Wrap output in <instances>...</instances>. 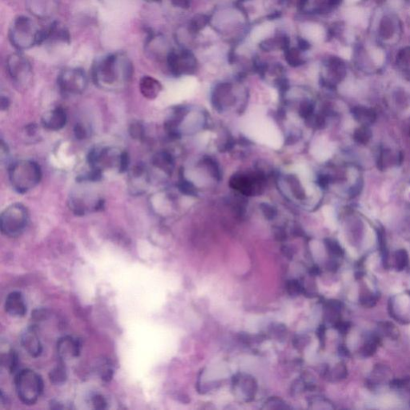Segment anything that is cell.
<instances>
[{"mask_svg":"<svg viewBox=\"0 0 410 410\" xmlns=\"http://www.w3.org/2000/svg\"><path fill=\"white\" fill-rule=\"evenodd\" d=\"M346 15H347L348 20L354 23H359L364 18V15H363L362 10L358 8L350 9L347 11Z\"/></svg>","mask_w":410,"mask_h":410,"instance_id":"22","label":"cell"},{"mask_svg":"<svg viewBox=\"0 0 410 410\" xmlns=\"http://www.w3.org/2000/svg\"><path fill=\"white\" fill-rule=\"evenodd\" d=\"M66 378H67V374H66L65 368L63 367V364L57 366L56 368H54L50 372V379L55 384L64 382Z\"/></svg>","mask_w":410,"mask_h":410,"instance_id":"18","label":"cell"},{"mask_svg":"<svg viewBox=\"0 0 410 410\" xmlns=\"http://www.w3.org/2000/svg\"><path fill=\"white\" fill-rule=\"evenodd\" d=\"M45 29L39 27L33 19L20 15L15 18L9 28L8 38L12 46L18 51H26L41 45Z\"/></svg>","mask_w":410,"mask_h":410,"instance_id":"2","label":"cell"},{"mask_svg":"<svg viewBox=\"0 0 410 410\" xmlns=\"http://www.w3.org/2000/svg\"><path fill=\"white\" fill-rule=\"evenodd\" d=\"M21 345L32 358H38L43 352L42 344L40 342L35 326L26 329L21 336Z\"/></svg>","mask_w":410,"mask_h":410,"instance_id":"12","label":"cell"},{"mask_svg":"<svg viewBox=\"0 0 410 410\" xmlns=\"http://www.w3.org/2000/svg\"><path fill=\"white\" fill-rule=\"evenodd\" d=\"M140 93L147 99H154L161 91L160 83L152 76H143L139 81Z\"/></svg>","mask_w":410,"mask_h":410,"instance_id":"16","label":"cell"},{"mask_svg":"<svg viewBox=\"0 0 410 410\" xmlns=\"http://www.w3.org/2000/svg\"><path fill=\"white\" fill-rule=\"evenodd\" d=\"M261 209L263 211L265 217L268 220H273L276 216V210L273 207L268 204H263L261 205Z\"/></svg>","mask_w":410,"mask_h":410,"instance_id":"27","label":"cell"},{"mask_svg":"<svg viewBox=\"0 0 410 410\" xmlns=\"http://www.w3.org/2000/svg\"><path fill=\"white\" fill-rule=\"evenodd\" d=\"M167 63L171 72L177 76L192 73L196 68V59L187 50L170 51Z\"/></svg>","mask_w":410,"mask_h":410,"instance_id":"8","label":"cell"},{"mask_svg":"<svg viewBox=\"0 0 410 410\" xmlns=\"http://www.w3.org/2000/svg\"><path fill=\"white\" fill-rule=\"evenodd\" d=\"M27 6L32 15L40 19L51 18L58 9V0H27Z\"/></svg>","mask_w":410,"mask_h":410,"instance_id":"11","label":"cell"},{"mask_svg":"<svg viewBox=\"0 0 410 410\" xmlns=\"http://www.w3.org/2000/svg\"><path fill=\"white\" fill-rule=\"evenodd\" d=\"M345 1L349 3H353V2H358L359 0H345Z\"/></svg>","mask_w":410,"mask_h":410,"instance_id":"38","label":"cell"},{"mask_svg":"<svg viewBox=\"0 0 410 410\" xmlns=\"http://www.w3.org/2000/svg\"><path fill=\"white\" fill-rule=\"evenodd\" d=\"M92 403L96 409H105L107 405L105 399L100 395L94 396L92 398Z\"/></svg>","mask_w":410,"mask_h":410,"instance_id":"31","label":"cell"},{"mask_svg":"<svg viewBox=\"0 0 410 410\" xmlns=\"http://www.w3.org/2000/svg\"><path fill=\"white\" fill-rule=\"evenodd\" d=\"M59 90L65 95H77L85 92L88 77L84 70L68 68L60 72L57 79Z\"/></svg>","mask_w":410,"mask_h":410,"instance_id":"7","label":"cell"},{"mask_svg":"<svg viewBox=\"0 0 410 410\" xmlns=\"http://www.w3.org/2000/svg\"><path fill=\"white\" fill-rule=\"evenodd\" d=\"M145 1H147V2H158V1H160V0H145Z\"/></svg>","mask_w":410,"mask_h":410,"instance_id":"39","label":"cell"},{"mask_svg":"<svg viewBox=\"0 0 410 410\" xmlns=\"http://www.w3.org/2000/svg\"><path fill=\"white\" fill-rule=\"evenodd\" d=\"M67 121V112L61 107H55L49 111L42 118L43 126L50 131L61 130L65 126Z\"/></svg>","mask_w":410,"mask_h":410,"instance_id":"13","label":"cell"},{"mask_svg":"<svg viewBox=\"0 0 410 410\" xmlns=\"http://www.w3.org/2000/svg\"><path fill=\"white\" fill-rule=\"evenodd\" d=\"M75 135L77 139H85L88 137V131L81 124H76L75 128Z\"/></svg>","mask_w":410,"mask_h":410,"instance_id":"29","label":"cell"},{"mask_svg":"<svg viewBox=\"0 0 410 410\" xmlns=\"http://www.w3.org/2000/svg\"><path fill=\"white\" fill-rule=\"evenodd\" d=\"M179 187L181 192L183 194H186V195L194 196V195H196V190H195L194 186L190 182L185 181L184 179L181 180Z\"/></svg>","mask_w":410,"mask_h":410,"instance_id":"24","label":"cell"},{"mask_svg":"<svg viewBox=\"0 0 410 410\" xmlns=\"http://www.w3.org/2000/svg\"><path fill=\"white\" fill-rule=\"evenodd\" d=\"M133 63L122 51L111 53L98 59L93 65V82L107 91H119L126 89L133 79Z\"/></svg>","mask_w":410,"mask_h":410,"instance_id":"1","label":"cell"},{"mask_svg":"<svg viewBox=\"0 0 410 410\" xmlns=\"http://www.w3.org/2000/svg\"><path fill=\"white\" fill-rule=\"evenodd\" d=\"M150 183L148 171L143 164H139L131 170L129 178V187L132 193L140 195L145 192Z\"/></svg>","mask_w":410,"mask_h":410,"instance_id":"9","label":"cell"},{"mask_svg":"<svg viewBox=\"0 0 410 410\" xmlns=\"http://www.w3.org/2000/svg\"><path fill=\"white\" fill-rule=\"evenodd\" d=\"M408 264V256L405 251H399L397 253V265L400 270H403Z\"/></svg>","mask_w":410,"mask_h":410,"instance_id":"26","label":"cell"},{"mask_svg":"<svg viewBox=\"0 0 410 410\" xmlns=\"http://www.w3.org/2000/svg\"><path fill=\"white\" fill-rule=\"evenodd\" d=\"M341 54H342L343 56L345 57V58H349L351 55V51L349 49L345 48L343 50Z\"/></svg>","mask_w":410,"mask_h":410,"instance_id":"37","label":"cell"},{"mask_svg":"<svg viewBox=\"0 0 410 410\" xmlns=\"http://www.w3.org/2000/svg\"><path fill=\"white\" fill-rule=\"evenodd\" d=\"M8 99H6V97H2V99H1V107H2V110L6 109L8 107Z\"/></svg>","mask_w":410,"mask_h":410,"instance_id":"36","label":"cell"},{"mask_svg":"<svg viewBox=\"0 0 410 410\" xmlns=\"http://www.w3.org/2000/svg\"><path fill=\"white\" fill-rule=\"evenodd\" d=\"M288 290L290 294H294V293L297 294V293H301L303 291V288L298 281L292 280V281L288 283Z\"/></svg>","mask_w":410,"mask_h":410,"instance_id":"28","label":"cell"},{"mask_svg":"<svg viewBox=\"0 0 410 410\" xmlns=\"http://www.w3.org/2000/svg\"><path fill=\"white\" fill-rule=\"evenodd\" d=\"M29 221L28 208L23 204H13L1 214V231L8 237H17L23 233Z\"/></svg>","mask_w":410,"mask_h":410,"instance_id":"5","label":"cell"},{"mask_svg":"<svg viewBox=\"0 0 410 410\" xmlns=\"http://www.w3.org/2000/svg\"><path fill=\"white\" fill-rule=\"evenodd\" d=\"M372 59L374 60L375 63L377 64H381L384 61V53L380 50H376V51L372 52Z\"/></svg>","mask_w":410,"mask_h":410,"instance_id":"33","label":"cell"},{"mask_svg":"<svg viewBox=\"0 0 410 410\" xmlns=\"http://www.w3.org/2000/svg\"><path fill=\"white\" fill-rule=\"evenodd\" d=\"M173 6L186 8L189 6V0H171Z\"/></svg>","mask_w":410,"mask_h":410,"instance_id":"34","label":"cell"},{"mask_svg":"<svg viewBox=\"0 0 410 410\" xmlns=\"http://www.w3.org/2000/svg\"><path fill=\"white\" fill-rule=\"evenodd\" d=\"M70 40H71V36L65 26L59 22H54L49 26L48 28L45 29L42 45L43 44L69 45Z\"/></svg>","mask_w":410,"mask_h":410,"instance_id":"10","label":"cell"},{"mask_svg":"<svg viewBox=\"0 0 410 410\" xmlns=\"http://www.w3.org/2000/svg\"><path fill=\"white\" fill-rule=\"evenodd\" d=\"M6 70L15 86L25 89L33 78V69L29 59L19 52L12 53L6 59Z\"/></svg>","mask_w":410,"mask_h":410,"instance_id":"6","label":"cell"},{"mask_svg":"<svg viewBox=\"0 0 410 410\" xmlns=\"http://www.w3.org/2000/svg\"><path fill=\"white\" fill-rule=\"evenodd\" d=\"M375 350H376V344L374 342H372L366 345L365 348H364V354L366 355H371V354H373Z\"/></svg>","mask_w":410,"mask_h":410,"instance_id":"35","label":"cell"},{"mask_svg":"<svg viewBox=\"0 0 410 410\" xmlns=\"http://www.w3.org/2000/svg\"><path fill=\"white\" fill-rule=\"evenodd\" d=\"M15 385L18 398L24 405H34L44 390L42 377L36 371L22 369L16 373Z\"/></svg>","mask_w":410,"mask_h":410,"instance_id":"4","label":"cell"},{"mask_svg":"<svg viewBox=\"0 0 410 410\" xmlns=\"http://www.w3.org/2000/svg\"><path fill=\"white\" fill-rule=\"evenodd\" d=\"M18 364H19V357L15 352L11 350L9 355L6 357V365L8 367L10 372H15L17 369Z\"/></svg>","mask_w":410,"mask_h":410,"instance_id":"21","label":"cell"},{"mask_svg":"<svg viewBox=\"0 0 410 410\" xmlns=\"http://www.w3.org/2000/svg\"><path fill=\"white\" fill-rule=\"evenodd\" d=\"M208 18L205 17L204 15H200L191 22L189 25V30L191 32H198L199 30L204 28V26L208 23Z\"/></svg>","mask_w":410,"mask_h":410,"instance_id":"20","label":"cell"},{"mask_svg":"<svg viewBox=\"0 0 410 410\" xmlns=\"http://www.w3.org/2000/svg\"><path fill=\"white\" fill-rule=\"evenodd\" d=\"M8 176L14 190L18 193L25 194L40 183L42 170L33 160H18L9 167Z\"/></svg>","mask_w":410,"mask_h":410,"instance_id":"3","label":"cell"},{"mask_svg":"<svg viewBox=\"0 0 410 410\" xmlns=\"http://www.w3.org/2000/svg\"><path fill=\"white\" fill-rule=\"evenodd\" d=\"M5 310L9 315L21 318L27 313V305L21 292L15 291L7 296L5 302Z\"/></svg>","mask_w":410,"mask_h":410,"instance_id":"15","label":"cell"},{"mask_svg":"<svg viewBox=\"0 0 410 410\" xmlns=\"http://www.w3.org/2000/svg\"><path fill=\"white\" fill-rule=\"evenodd\" d=\"M129 131H130L129 133H130L131 136L134 139H140L143 138V136H144V129H143L142 124H139V123H134V124L131 125Z\"/></svg>","mask_w":410,"mask_h":410,"instance_id":"23","label":"cell"},{"mask_svg":"<svg viewBox=\"0 0 410 410\" xmlns=\"http://www.w3.org/2000/svg\"><path fill=\"white\" fill-rule=\"evenodd\" d=\"M99 372L102 380L109 381L112 378V375H113V370L109 362L107 361L101 362V364H99Z\"/></svg>","mask_w":410,"mask_h":410,"instance_id":"19","label":"cell"},{"mask_svg":"<svg viewBox=\"0 0 410 410\" xmlns=\"http://www.w3.org/2000/svg\"><path fill=\"white\" fill-rule=\"evenodd\" d=\"M152 164L156 169L162 170L164 173H170L174 167V160L169 152H161L155 155Z\"/></svg>","mask_w":410,"mask_h":410,"instance_id":"17","label":"cell"},{"mask_svg":"<svg viewBox=\"0 0 410 410\" xmlns=\"http://www.w3.org/2000/svg\"><path fill=\"white\" fill-rule=\"evenodd\" d=\"M80 349L81 343L78 339H75L69 336L62 337L57 343V353L59 359L62 361L78 357Z\"/></svg>","mask_w":410,"mask_h":410,"instance_id":"14","label":"cell"},{"mask_svg":"<svg viewBox=\"0 0 410 410\" xmlns=\"http://www.w3.org/2000/svg\"><path fill=\"white\" fill-rule=\"evenodd\" d=\"M287 60L292 66H298L302 63L301 57L299 55L298 51L296 50H290L287 52Z\"/></svg>","mask_w":410,"mask_h":410,"instance_id":"25","label":"cell"},{"mask_svg":"<svg viewBox=\"0 0 410 410\" xmlns=\"http://www.w3.org/2000/svg\"><path fill=\"white\" fill-rule=\"evenodd\" d=\"M327 246H328V249L330 250L331 253H333V254L337 255V256L342 255V249L336 242L328 240L327 241Z\"/></svg>","mask_w":410,"mask_h":410,"instance_id":"30","label":"cell"},{"mask_svg":"<svg viewBox=\"0 0 410 410\" xmlns=\"http://www.w3.org/2000/svg\"><path fill=\"white\" fill-rule=\"evenodd\" d=\"M314 111V106L312 105L311 103H305L301 108V115L308 118L309 116H311L312 112Z\"/></svg>","mask_w":410,"mask_h":410,"instance_id":"32","label":"cell"}]
</instances>
